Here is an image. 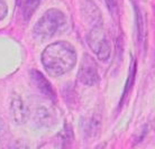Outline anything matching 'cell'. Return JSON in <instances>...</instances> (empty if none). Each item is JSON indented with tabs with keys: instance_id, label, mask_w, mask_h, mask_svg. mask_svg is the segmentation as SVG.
<instances>
[{
	"instance_id": "6da1fadb",
	"label": "cell",
	"mask_w": 155,
	"mask_h": 149,
	"mask_svg": "<svg viewBox=\"0 0 155 149\" xmlns=\"http://www.w3.org/2000/svg\"><path fill=\"white\" fill-rule=\"evenodd\" d=\"M41 58L47 74L58 77L74 67L77 63V52L70 43L56 42L47 46Z\"/></svg>"
},
{
	"instance_id": "7a4b0ae2",
	"label": "cell",
	"mask_w": 155,
	"mask_h": 149,
	"mask_svg": "<svg viewBox=\"0 0 155 149\" xmlns=\"http://www.w3.org/2000/svg\"><path fill=\"white\" fill-rule=\"evenodd\" d=\"M65 24V16L61 10L52 8L41 17L34 26V34L36 37L46 39L58 33Z\"/></svg>"
},
{
	"instance_id": "3957f363",
	"label": "cell",
	"mask_w": 155,
	"mask_h": 149,
	"mask_svg": "<svg viewBox=\"0 0 155 149\" xmlns=\"http://www.w3.org/2000/svg\"><path fill=\"white\" fill-rule=\"evenodd\" d=\"M88 44H89L91 50L97 55V57L101 62L108 61L110 57L111 50H110L108 39L101 28L96 27L90 31L89 36H88Z\"/></svg>"
},
{
	"instance_id": "277c9868",
	"label": "cell",
	"mask_w": 155,
	"mask_h": 149,
	"mask_svg": "<svg viewBox=\"0 0 155 149\" xmlns=\"http://www.w3.org/2000/svg\"><path fill=\"white\" fill-rule=\"evenodd\" d=\"M78 77H79V81L81 82L82 84L88 85V86L97 84L99 80H100L97 64H96V62L93 61V58L90 55L85 54L83 56Z\"/></svg>"
},
{
	"instance_id": "5b68a950",
	"label": "cell",
	"mask_w": 155,
	"mask_h": 149,
	"mask_svg": "<svg viewBox=\"0 0 155 149\" xmlns=\"http://www.w3.org/2000/svg\"><path fill=\"white\" fill-rule=\"evenodd\" d=\"M31 82L34 83L37 90H38L43 96H45L46 98L51 100H54L55 99V92L54 89L52 88V85L44 77L42 73L38 72V71H31Z\"/></svg>"
},
{
	"instance_id": "8992f818",
	"label": "cell",
	"mask_w": 155,
	"mask_h": 149,
	"mask_svg": "<svg viewBox=\"0 0 155 149\" xmlns=\"http://www.w3.org/2000/svg\"><path fill=\"white\" fill-rule=\"evenodd\" d=\"M12 115H14V119L17 123H24L27 121L28 118V110L27 108L24 105L23 101L18 98L12 100Z\"/></svg>"
},
{
	"instance_id": "52a82bcc",
	"label": "cell",
	"mask_w": 155,
	"mask_h": 149,
	"mask_svg": "<svg viewBox=\"0 0 155 149\" xmlns=\"http://www.w3.org/2000/svg\"><path fill=\"white\" fill-rule=\"evenodd\" d=\"M41 0H23V12L26 19H29L38 7Z\"/></svg>"
},
{
	"instance_id": "ba28073f",
	"label": "cell",
	"mask_w": 155,
	"mask_h": 149,
	"mask_svg": "<svg viewBox=\"0 0 155 149\" xmlns=\"http://www.w3.org/2000/svg\"><path fill=\"white\" fill-rule=\"evenodd\" d=\"M135 76H136V62L133 60L130 63V67H129V73H128V77L126 81V85H125L124 94H123V99H124L125 94H127L133 88V85L135 83Z\"/></svg>"
},
{
	"instance_id": "9c48e42d",
	"label": "cell",
	"mask_w": 155,
	"mask_h": 149,
	"mask_svg": "<svg viewBox=\"0 0 155 149\" xmlns=\"http://www.w3.org/2000/svg\"><path fill=\"white\" fill-rule=\"evenodd\" d=\"M137 28H138V36H140V40L142 42L143 40V36H144V19L142 17V14L140 11L137 9Z\"/></svg>"
},
{
	"instance_id": "30bf717a",
	"label": "cell",
	"mask_w": 155,
	"mask_h": 149,
	"mask_svg": "<svg viewBox=\"0 0 155 149\" xmlns=\"http://www.w3.org/2000/svg\"><path fill=\"white\" fill-rule=\"evenodd\" d=\"M7 12H8V7L6 1L5 0H0V20L4 19L5 17L7 16Z\"/></svg>"
},
{
	"instance_id": "8fae6325",
	"label": "cell",
	"mask_w": 155,
	"mask_h": 149,
	"mask_svg": "<svg viewBox=\"0 0 155 149\" xmlns=\"http://www.w3.org/2000/svg\"><path fill=\"white\" fill-rule=\"evenodd\" d=\"M6 131H7V129H6L5 121L0 118V145L2 144V141H4L5 136H6Z\"/></svg>"
},
{
	"instance_id": "7c38bea8",
	"label": "cell",
	"mask_w": 155,
	"mask_h": 149,
	"mask_svg": "<svg viewBox=\"0 0 155 149\" xmlns=\"http://www.w3.org/2000/svg\"><path fill=\"white\" fill-rule=\"evenodd\" d=\"M9 149H29V147H28V145H26L25 142L17 141V142H15Z\"/></svg>"
}]
</instances>
